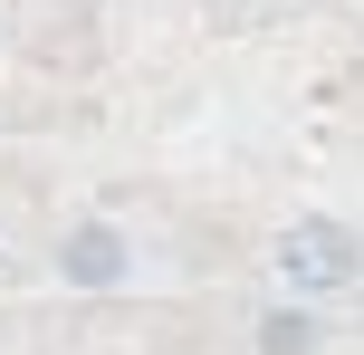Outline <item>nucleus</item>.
Listing matches in <instances>:
<instances>
[{"label": "nucleus", "mask_w": 364, "mask_h": 355, "mask_svg": "<svg viewBox=\"0 0 364 355\" xmlns=\"http://www.w3.org/2000/svg\"><path fill=\"white\" fill-rule=\"evenodd\" d=\"M259 355H316V317L307 307H269L259 317Z\"/></svg>", "instance_id": "nucleus-3"}, {"label": "nucleus", "mask_w": 364, "mask_h": 355, "mask_svg": "<svg viewBox=\"0 0 364 355\" xmlns=\"http://www.w3.org/2000/svg\"><path fill=\"white\" fill-rule=\"evenodd\" d=\"M278 279L297 288V298H336V288L364 279V231L355 221H326V211H307V221L278 231Z\"/></svg>", "instance_id": "nucleus-1"}, {"label": "nucleus", "mask_w": 364, "mask_h": 355, "mask_svg": "<svg viewBox=\"0 0 364 355\" xmlns=\"http://www.w3.org/2000/svg\"><path fill=\"white\" fill-rule=\"evenodd\" d=\"M125 269H134V240H125V221H77L68 240H58V279L68 288H87V298H106V288H125Z\"/></svg>", "instance_id": "nucleus-2"}]
</instances>
